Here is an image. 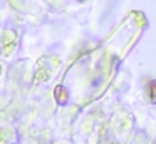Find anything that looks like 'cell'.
I'll return each instance as SVG.
<instances>
[{
  "mask_svg": "<svg viewBox=\"0 0 156 144\" xmlns=\"http://www.w3.org/2000/svg\"><path fill=\"white\" fill-rule=\"evenodd\" d=\"M149 89V99L153 100V102H156V80H151L148 86Z\"/></svg>",
  "mask_w": 156,
  "mask_h": 144,
  "instance_id": "6da1fadb",
  "label": "cell"
}]
</instances>
